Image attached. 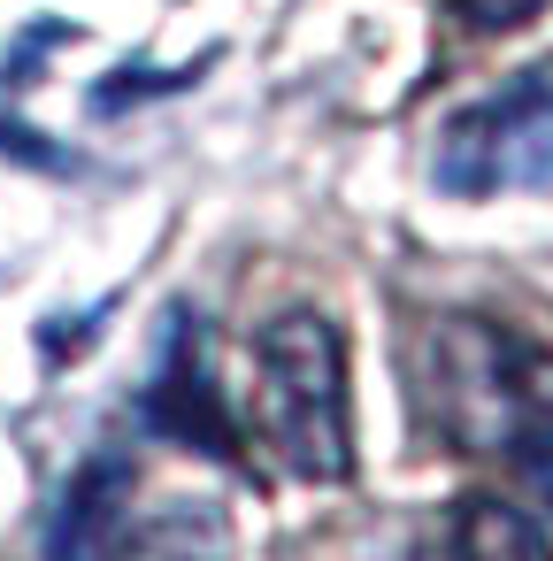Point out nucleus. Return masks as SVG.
<instances>
[{
  "label": "nucleus",
  "mask_w": 553,
  "mask_h": 561,
  "mask_svg": "<svg viewBox=\"0 0 553 561\" xmlns=\"http://www.w3.org/2000/svg\"><path fill=\"white\" fill-rule=\"evenodd\" d=\"M423 400L453 454H484L553 492V346L499 316L423 331Z\"/></svg>",
  "instance_id": "nucleus-1"
},
{
  "label": "nucleus",
  "mask_w": 553,
  "mask_h": 561,
  "mask_svg": "<svg viewBox=\"0 0 553 561\" xmlns=\"http://www.w3.org/2000/svg\"><path fill=\"white\" fill-rule=\"evenodd\" d=\"M246 431L308 477V484H346L354 477V408H346V339L315 308H285L254 331V400Z\"/></svg>",
  "instance_id": "nucleus-2"
},
{
  "label": "nucleus",
  "mask_w": 553,
  "mask_h": 561,
  "mask_svg": "<svg viewBox=\"0 0 553 561\" xmlns=\"http://www.w3.org/2000/svg\"><path fill=\"white\" fill-rule=\"evenodd\" d=\"M438 193L453 201H492V193H553V78L522 70L499 93L469 101L438 131L430 162Z\"/></svg>",
  "instance_id": "nucleus-3"
},
{
  "label": "nucleus",
  "mask_w": 553,
  "mask_h": 561,
  "mask_svg": "<svg viewBox=\"0 0 553 561\" xmlns=\"http://www.w3.org/2000/svg\"><path fill=\"white\" fill-rule=\"evenodd\" d=\"M139 423L154 438H177L208 461H231L246 469V423L231 415L223 385H216V339L200 316L170 308V331H162V354H154V377L139 385Z\"/></svg>",
  "instance_id": "nucleus-4"
},
{
  "label": "nucleus",
  "mask_w": 553,
  "mask_h": 561,
  "mask_svg": "<svg viewBox=\"0 0 553 561\" xmlns=\"http://www.w3.org/2000/svg\"><path fill=\"white\" fill-rule=\"evenodd\" d=\"M131 500H139V461H131V446H93V454L70 469L55 515H47L39 561H131V546H139Z\"/></svg>",
  "instance_id": "nucleus-5"
},
{
  "label": "nucleus",
  "mask_w": 553,
  "mask_h": 561,
  "mask_svg": "<svg viewBox=\"0 0 553 561\" xmlns=\"http://www.w3.org/2000/svg\"><path fill=\"white\" fill-rule=\"evenodd\" d=\"M453 561H553V538L530 507L499 500V492H469L453 500V530H446Z\"/></svg>",
  "instance_id": "nucleus-6"
},
{
  "label": "nucleus",
  "mask_w": 553,
  "mask_h": 561,
  "mask_svg": "<svg viewBox=\"0 0 553 561\" xmlns=\"http://www.w3.org/2000/svg\"><path fill=\"white\" fill-rule=\"evenodd\" d=\"M446 9L469 24V32H522V24H538L553 0H446Z\"/></svg>",
  "instance_id": "nucleus-7"
}]
</instances>
